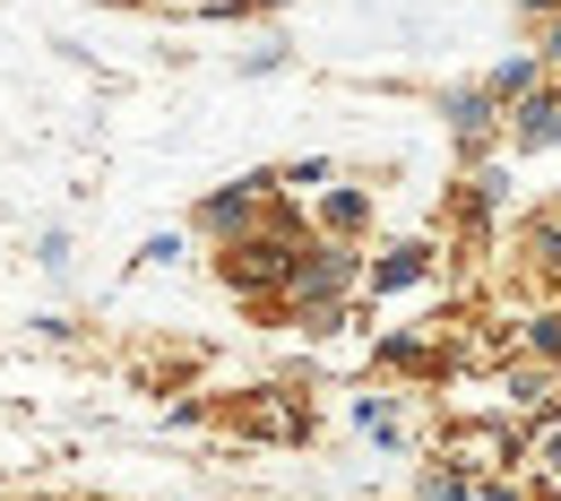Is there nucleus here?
<instances>
[{"instance_id":"obj_7","label":"nucleus","mask_w":561,"mask_h":501,"mask_svg":"<svg viewBox=\"0 0 561 501\" xmlns=\"http://www.w3.org/2000/svg\"><path fill=\"white\" fill-rule=\"evenodd\" d=\"M545 61H553V70H561V26H553V35H545Z\"/></svg>"},{"instance_id":"obj_5","label":"nucleus","mask_w":561,"mask_h":501,"mask_svg":"<svg viewBox=\"0 0 561 501\" xmlns=\"http://www.w3.org/2000/svg\"><path fill=\"white\" fill-rule=\"evenodd\" d=\"M423 277V251H398V260H380V269H371V286L389 294V286H415Z\"/></svg>"},{"instance_id":"obj_8","label":"nucleus","mask_w":561,"mask_h":501,"mask_svg":"<svg viewBox=\"0 0 561 501\" xmlns=\"http://www.w3.org/2000/svg\"><path fill=\"white\" fill-rule=\"evenodd\" d=\"M553 467H561V432H553Z\"/></svg>"},{"instance_id":"obj_4","label":"nucleus","mask_w":561,"mask_h":501,"mask_svg":"<svg viewBox=\"0 0 561 501\" xmlns=\"http://www.w3.org/2000/svg\"><path fill=\"white\" fill-rule=\"evenodd\" d=\"M484 95H492V104H510V95H536V61H501V70L484 78Z\"/></svg>"},{"instance_id":"obj_1","label":"nucleus","mask_w":561,"mask_h":501,"mask_svg":"<svg viewBox=\"0 0 561 501\" xmlns=\"http://www.w3.org/2000/svg\"><path fill=\"white\" fill-rule=\"evenodd\" d=\"M518 147H561V95H527L518 104Z\"/></svg>"},{"instance_id":"obj_9","label":"nucleus","mask_w":561,"mask_h":501,"mask_svg":"<svg viewBox=\"0 0 561 501\" xmlns=\"http://www.w3.org/2000/svg\"><path fill=\"white\" fill-rule=\"evenodd\" d=\"M527 9H553V0H527Z\"/></svg>"},{"instance_id":"obj_2","label":"nucleus","mask_w":561,"mask_h":501,"mask_svg":"<svg viewBox=\"0 0 561 501\" xmlns=\"http://www.w3.org/2000/svg\"><path fill=\"white\" fill-rule=\"evenodd\" d=\"M346 277H354L346 251H320V260H302V269H294V294H329V286H346Z\"/></svg>"},{"instance_id":"obj_3","label":"nucleus","mask_w":561,"mask_h":501,"mask_svg":"<svg viewBox=\"0 0 561 501\" xmlns=\"http://www.w3.org/2000/svg\"><path fill=\"white\" fill-rule=\"evenodd\" d=\"M449 122H458V139H484V130H492V95H484V87L449 95Z\"/></svg>"},{"instance_id":"obj_6","label":"nucleus","mask_w":561,"mask_h":501,"mask_svg":"<svg viewBox=\"0 0 561 501\" xmlns=\"http://www.w3.org/2000/svg\"><path fill=\"white\" fill-rule=\"evenodd\" d=\"M423 501H467V476H432V485H423Z\"/></svg>"}]
</instances>
